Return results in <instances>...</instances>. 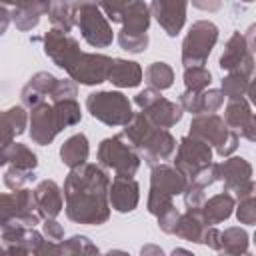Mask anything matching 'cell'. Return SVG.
Masks as SVG:
<instances>
[{
	"instance_id": "cell-1",
	"label": "cell",
	"mask_w": 256,
	"mask_h": 256,
	"mask_svg": "<svg viewBox=\"0 0 256 256\" xmlns=\"http://www.w3.org/2000/svg\"><path fill=\"white\" fill-rule=\"evenodd\" d=\"M108 186L110 178L98 164L84 162L76 168H70L64 180V210L68 220L84 226H100L108 222Z\"/></svg>"
},
{
	"instance_id": "cell-2",
	"label": "cell",
	"mask_w": 256,
	"mask_h": 256,
	"mask_svg": "<svg viewBox=\"0 0 256 256\" xmlns=\"http://www.w3.org/2000/svg\"><path fill=\"white\" fill-rule=\"evenodd\" d=\"M190 136L204 140L206 144L214 146L216 154L230 156L238 148V132H234L224 118L218 114H196L190 122Z\"/></svg>"
},
{
	"instance_id": "cell-3",
	"label": "cell",
	"mask_w": 256,
	"mask_h": 256,
	"mask_svg": "<svg viewBox=\"0 0 256 256\" xmlns=\"http://www.w3.org/2000/svg\"><path fill=\"white\" fill-rule=\"evenodd\" d=\"M138 150L124 138V134H116L104 138L98 146V164L102 168L114 170L116 176H134L140 168Z\"/></svg>"
},
{
	"instance_id": "cell-4",
	"label": "cell",
	"mask_w": 256,
	"mask_h": 256,
	"mask_svg": "<svg viewBox=\"0 0 256 256\" xmlns=\"http://www.w3.org/2000/svg\"><path fill=\"white\" fill-rule=\"evenodd\" d=\"M86 110L90 112L92 118H96L106 126H124L134 116L128 96L116 90H100L88 94Z\"/></svg>"
},
{
	"instance_id": "cell-5",
	"label": "cell",
	"mask_w": 256,
	"mask_h": 256,
	"mask_svg": "<svg viewBox=\"0 0 256 256\" xmlns=\"http://www.w3.org/2000/svg\"><path fill=\"white\" fill-rule=\"evenodd\" d=\"M74 18H76V26L82 32V38L92 48H108L112 44V40H114L112 26L94 0L76 2Z\"/></svg>"
},
{
	"instance_id": "cell-6",
	"label": "cell",
	"mask_w": 256,
	"mask_h": 256,
	"mask_svg": "<svg viewBox=\"0 0 256 256\" xmlns=\"http://www.w3.org/2000/svg\"><path fill=\"white\" fill-rule=\"evenodd\" d=\"M42 216L36 206L34 190L18 188L10 194H0V228L8 224H20L32 228L40 224Z\"/></svg>"
},
{
	"instance_id": "cell-7",
	"label": "cell",
	"mask_w": 256,
	"mask_h": 256,
	"mask_svg": "<svg viewBox=\"0 0 256 256\" xmlns=\"http://www.w3.org/2000/svg\"><path fill=\"white\" fill-rule=\"evenodd\" d=\"M218 42V26L210 20H198L190 26L184 42H182V64L186 66H202L206 64L212 48Z\"/></svg>"
},
{
	"instance_id": "cell-8",
	"label": "cell",
	"mask_w": 256,
	"mask_h": 256,
	"mask_svg": "<svg viewBox=\"0 0 256 256\" xmlns=\"http://www.w3.org/2000/svg\"><path fill=\"white\" fill-rule=\"evenodd\" d=\"M134 102L150 118V122L154 126L166 128V130L172 128V126H176L182 120V114H184V110H182L180 104L164 98L160 94V90H154L150 86L144 88L142 92H138L134 96Z\"/></svg>"
},
{
	"instance_id": "cell-9",
	"label": "cell",
	"mask_w": 256,
	"mask_h": 256,
	"mask_svg": "<svg viewBox=\"0 0 256 256\" xmlns=\"http://www.w3.org/2000/svg\"><path fill=\"white\" fill-rule=\"evenodd\" d=\"M218 180L224 182V190L236 198L254 194L256 186L252 180V166L246 158H226L218 164Z\"/></svg>"
},
{
	"instance_id": "cell-10",
	"label": "cell",
	"mask_w": 256,
	"mask_h": 256,
	"mask_svg": "<svg viewBox=\"0 0 256 256\" xmlns=\"http://www.w3.org/2000/svg\"><path fill=\"white\" fill-rule=\"evenodd\" d=\"M110 56L106 54H96V52H80V56L76 58V62L66 70L68 76L76 82V84H84V86H96L108 80V72L112 66Z\"/></svg>"
},
{
	"instance_id": "cell-11",
	"label": "cell",
	"mask_w": 256,
	"mask_h": 256,
	"mask_svg": "<svg viewBox=\"0 0 256 256\" xmlns=\"http://www.w3.org/2000/svg\"><path fill=\"white\" fill-rule=\"evenodd\" d=\"M218 66L226 72H238L242 76L252 78V74H254V46L248 44L244 34L234 32L228 38Z\"/></svg>"
},
{
	"instance_id": "cell-12",
	"label": "cell",
	"mask_w": 256,
	"mask_h": 256,
	"mask_svg": "<svg viewBox=\"0 0 256 256\" xmlns=\"http://www.w3.org/2000/svg\"><path fill=\"white\" fill-rule=\"evenodd\" d=\"M176 156H174V168H178L186 180L204 164L212 162V146L196 136H184L176 144Z\"/></svg>"
},
{
	"instance_id": "cell-13",
	"label": "cell",
	"mask_w": 256,
	"mask_h": 256,
	"mask_svg": "<svg viewBox=\"0 0 256 256\" xmlns=\"http://www.w3.org/2000/svg\"><path fill=\"white\" fill-rule=\"evenodd\" d=\"M42 44H44V54L62 70H68L82 52L76 38L54 26L42 36Z\"/></svg>"
},
{
	"instance_id": "cell-14",
	"label": "cell",
	"mask_w": 256,
	"mask_h": 256,
	"mask_svg": "<svg viewBox=\"0 0 256 256\" xmlns=\"http://www.w3.org/2000/svg\"><path fill=\"white\" fill-rule=\"evenodd\" d=\"M2 232V248L8 254H40L42 244L46 242L44 234L34 226L26 228L20 224H8L0 228Z\"/></svg>"
},
{
	"instance_id": "cell-15",
	"label": "cell",
	"mask_w": 256,
	"mask_h": 256,
	"mask_svg": "<svg viewBox=\"0 0 256 256\" xmlns=\"http://www.w3.org/2000/svg\"><path fill=\"white\" fill-rule=\"evenodd\" d=\"M28 124H30V138L38 146H48L58 136V132H62L54 106L48 102H40L38 106L30 108Z\"/></svg>"
},
{
	"instance_id": "cell-16",
	"label": "cell",
	"mask_w": 256,
	"mask_h": 256,
	"mask_svg": "<svg viewBox=\"0 0 256 256\" xmlns=\"http://www.w3.org/2000/svg\"><path fill=\"white\" fill-rule=\"evenodd\" d=\"M188 0H152L150 14L156 18L160 28L170 36H178L186 22Z\"/></svg>"
},
{
	"instance_id": "cell-17",
	"label": "cell",
	"mask_w": 256,
	"mask_h": 256,
	"mask_svg": "<svg viewBox=\"0 0 256 256\" xmlns=\"http://www.w3.org/2000/svg\"><path fill=\"white\" fill-rule=\"evenodd\" d=\"M224 122L234 132H240L242 138H246L250 142L256 140V120H254L250 102L244 96L228 100V104L224 108Z\"/></svg>"
},
{
	"instance_id": "cell-18",
	"label": "cell",
	"mask_w": 256,
	"mask_h": 256,
	"mask_svg": "<svg viewBox=\"0 0 256 256\" xmlns=\"http://www.w3.org/2000/svg\"><path fill=\"white\" fill-rule=\"evenodd\" d=\"M140 200V186L134 176H114L108 186V202L120 214H128L136 210Z\"/></svg>"
},
{
	"instance_id": "cell-19",
	"label": "cell",
	"mask_w": 256,
	"mask_h": 256,
	"mask_svg": "<svg viewBox=\"0 0 256 256\" xmlns=\"http://www.w3.org/2000/svg\"><path fill=\"white\" fill-rule=\"evenodd\" d=\"M222 104H224V94H222V90H216V88H208V90H200V92L184 90L180 94L182 110H186L194 116L196 114H212Z\"/></svg>"
},
{
	"instance_id": "cell-20",
	"label": "cell",
	"mask_w": 256,
	"mask_h": 256,
	"mask_svg": "<svg viewBox=\"0 0 256 256\" xmlns=\"http://www.w3.org/2000/svg\"><path fill=\"white\" fill-rule=\"evenodd\" d=\"M174 152H176V138L166 128H156L148 138L146 146L140 150V158H144L146 164L154 166L164 160H170Z\"/></svg>"
},
{
	"instance_id": "cell-21",
	"label": "cell",
	"mask_w": 256,
	"mask_h": 256,
	"mask_svg": "<svg viewBox=\"0 0 256 256\" xmlns=\"http://www.w3.org/2000/svg\"><path fill=\"white\" fill-rule=\"evenodd\" d=\"M186 184H188V180L178 168L164 164V162L152 166V172H150V188L152 190H160L164 194L178 196L184 192Z\"/></svg>"
},
{
	"instance_id": "cell-22",
	"label": "cell",
	"mask_w": 256,
	"mask_h": 256,
	"mask_svg": "<svg viewBox=\"0 0 256 256\" xmlns=\"http://www.w3.org/2000/svg\"><path fill=\"white\" fill-rule=\"evenodd\" d=\"M50 0H18L10 12L14 26L20 32H30L38 26L40 18L48 12Z\"/></svg>"
},
{
	"instance_id": "cell-23",
	"label": "cell",
	"mask_w": 256,
	"mask_h": 256,
	"mask_svg": "<svg viewBox=\"0 0 256 256\" xmlns=\"http://www.w3.org/2000/svg\"><path fill=\"white\" fill-rule=\"evenodd\" d=\"M34 198H36V206H38V212H40L42 218H56L64 208L62 190L50 178L42 180L34 188Z\"/></svg>"
},
{
	"instance_id": "cell-24",
	"label": "cell",
	"mask_w": 256,
	"mask_h": 256,
	"mask_svg": "<svg viewBox=\"0 0 256 256\" xmlns=\"http://www.w3.org/2000/svg\"><path fill=\"white\" fill-rule=\"evenodd\" d=\"M56 76H52L50 72H36L22 88L20 92V100L22 106L26 108H34L40 102H46V98H50V92L54 88Z\"/></svg>"
},
{
	"instance_id": "cell-25",
	"label": "cell",
	"mask_w": 256,
	"mask_h": 256,
	"mask_svg": "<svg viewBox=\"0 0 256 256\" xmlns=\"http://www.w3.org/2000/svg\"><path fill=\"white\" fill-rule=\"evenodd\" d=\"M150 6L144 0H132L128 4V8L122 12L120 22H122V34H134V36H142L148 34V26H150Z\"/></svg>"
},
{
	"instance_id": "cell-26",
	"label": "cell",
	"mask_w": 256,
	"mask_h": 256,
	"mask_svg": "<svg viewBox=\"0 0 256 256\" xmlns=\"http://www.w3.org/2000/svg\"><path fill=\"white\" fill-rule=\"evenodd\" d=\"M108 82L118 88H136L142 82V68L134 60L114 58L108 72Z\"/></svg>"
},
{
	"instance_id": "cell-27",
	"label": "cell",
	"mask_w": 256,
	"mask_h": 256,
	"mask_svg": "<svg viewBox=\"0 0 256 256\" xmlns=\"http://www.w3.org/2000/svg\"><path fill=\"white\" fill-rule=\"evenodd\" d=\"M234 204H236L234 196L230 192H226V190L216 194V196H212V198H208V200H204L202 210H200L204 222L208 226H212V224H220V222L228 220L232 216V212H234Z\"/></svg>"
},
{
	"instance_id": "cell-28",
	"label": "cell",
	"mask_w": 256,
	"mask_h": 256,
	"mask_svg": "<svg viewBox=\"0 0 256 256\" xmlns=\"http://www.w3.org/2000/svg\"><path fill=\"white\" fill-rule=\"evenodd\" d=\"M28 126V114L24 106H12L0 112V146L14 142V136H20Z\"/></svg>"
},
{
	"instance_id": "cell-29",
	"label": "cell",
	"mask_w": 256,
	"mask_h": 256,
	"mask_svg": "<svg viewBox=\"0 0 256 256\" xmlns=\"http://www.w3.org/2000/svg\"><path fill=\"white\" fill-rule=\"evenodd\" d=\"M206 222L202 218L200 210H186L184 214L178 216L174 234L186 242H194V244H202V234L206 230Z\"/></svg>"
},
{
	"instance_id": "cell-30",
	"label": "cell",
	"mask_w": 256,
	"mask_h": 256,
	"mask_svg": "<svg viewBox=\"0 0 256 256\" xmlns=\"http://www.w3.org/2000/svg\"><path fill=\"white\" fill-rule=\"evenodd\" d=\"M158 126H154L152 122H150V118L144 114V112H138V114H134L130 120H128V124H124V138L138 150V154H140V150L146 146V142H148V138L152 136V132L156 130Z\"/></svg>"
},
{
	"instance_id": "cell-31",
	"label": "cell",
	"mask_w": 256,
	"mask_h": 256,
	"mask_svg": "<svg viewBox=\"0 0 256 256\" xmlns=\"http://www.w3.org/2000/svg\"><path fill=\"white\" fill-rule=\"evenodd\" d=\"M90 154V146H88V138L86 134H74L70 136L62 146H60V158L68 168H76L80 164H84L88 160Z\"/></svg>"
},
{
	"instance_id": "cell-32",
	"label": "cell",
	"mask_w": 256,
	"mask_h": 256,
	"mask_svg": "<svg viewBox=\"0 0 256 256\" xmlns=\"http://www.w3.org/2000/svg\"><path fill=\"white\" fill-rule=\"evenodd\" d=\"M74 10H76V2H72V0H50L46 14H48V20L54 28L70 32L72 26L76 24Z\"/></svg>"
},
{
	"instance_id": "cell-33",
	"label": "cell",
	"mask_w": 256,
	"mask_h": 256,
	"mask_svg": "<svg viewBox=\"0 0 256 256\" xmlns=\"http://www.w3.org/2000/svg\"><path fill=\"white\" fill-rule=\"evenodd\" d=\"M248 242H250V236L240 226H230L224 232H220V252L224 254H232V256L246 254Z\"/></svg>"
},
{
	"instance_id": "cell-34",
	"label": "cell",
	"mask_w": 256,
	"mask_h": 256,
	"mask_svg": "<svg viewBox=\"0 0 256 256\" xmlns=\"http://www.w3.org/2000/svg\"><path fill=\"white\" fill-rule=\"evenodd\" d=\"M6 154V164L16 166V168H24V170H36L38 166V156L20 142H10L4 150Z\"/></svg>"
},
{
	"instance_id": "cell-35",
	"label": "cell",
	"mask_w": 256,
	"mask_h": 256,
	"mask_svg": "<svg viewBox=\"0 0 256 256\" xmlns=\"http://www.w3.org/2000/svg\"><path fill=\"white\" fill-rule=\"evenodd\" d=\"M146 82L154 90H166L174 84V70L166 62H152L146 68Z\"/></svg>"
},
{
	"instance_id": "cell-36",
	"label": "cell",
	"mask_w": 256,
	"mask_h": 256,
	"mask_svg": "<svg viewBox=\"0 0 256 256\" xmlns=\"http://www.w3.org/2000/svg\"><path fill=\"white\" fill-rule=\"evenodd\" d=\"M54 112L58 116V122L64 128L68 126H76L82 120V112H80V104L76 102V98H64V100H56L52 102Z\"/></svg>"
},
{
	"instance_id": "cell-37",
	"label": "cell",
	"mask_w": 256,
	"mask_h": 256,
	"mask_svg": "<svg viewBox=\"0 0 256 256\" xmlns=\"http://www.w3.org/2000/svg\"><path fill=\"white\" fill-rule=\"evenodd\" d=\"M98 252H100L98 246L92 244L90 238L80 236V234L70 236L68 240L62 238L56 244V254H62V256H68V254H98Z\"/></svg>"
},
{
	"instance_id": "cell-38",
	"label": "cell",
	"mask_w": 256,
	"mask_h": 256,
	"mask_svg": "<svg viewBox=\"0 0 256 256\" xmlns=\"http://www.w3.org/2000/svg\"><path fill=\"white\" fill-rule=\"evenodd\" d=\"M210 82H212V74L204 64L184 68V86H186V90L200 92V90H206L210 86Z\"/></svg>"
},
{
	"instance_id": "cell-39",
	"label": "cell",
	"mask_w": 256,
	"mask_h": 256,
	"mask_svg": "<svg viewBox=\"0 0 256 256\" xmlns=\"http://www.w3.org/2000/svg\"><path fill=\"white\" fill-rule=\"evenodd\" d=\"M250 82H252V78H248V76H242L238 72H228V76L222 78V88L220 90H222L224 98H228V100L242 98V96H246Z\"/></svg>"
},
{
	"instance_id": "cell-40",
	"label": "cell",
	"mask_w": 256,
	"mask_h": 256,
	"mask_svg": "<svg viewBox=\"0 0 256 256\" xmlns=\"http://www.w3.org/2000/svg\"><path fill=\"white\" fill-rule=\"evenodd\" d=\"M236 208V218L240 224H248L252 226L256 222V202H254V194L242 196L238 198V204H234Z\"/></svg>"
},
{
	"instance_id": "cell-41",
	"label": "cell",
	"mask_w": 256,
	"mask_h": 256,
	"mask_svg": "<svg viewBox=\"0 0 256 256\" xmlns=\"http://www.w3.org/2000/svg\"><path fill=\"white\" fill-rule=\"evenodd\" d=\"M216 180H218V164H216V162H208V164L200 166V168L188 178V182H192V184H196V186H202V188L212 186Z\"/></svg>"
},
{
	"instance_id": "cell-42",
	"label": "cell",
	"mask_w": 256,
	"mask_h": 256,
	"mask_svg": "<svg viewBox=\"0 0 256 256\" xmlns=\"http://www.w3.org/2000/svg\"><path fill=\"white\" fill-rule=\"evenodd\" d=\"M148 42H150L148 34L134 36V34H122V32H118V44H120V48L126 50V52H130V54L144 52L148 48Z\"/></svg>"
},
{
	"instance_id": "cell-43",
	"label": "cell",
	"mask_w": 256,
	"mask_h": 256,
	"mask_svg": "<svg viewBox=\"0 0 256 256\" xmlns=\"http://www.w3.org/2000/svg\"><path fill=\"white\" fill-rule=\"evenodd\" d=\"M34 180V170H24V168H16V166H10L6 172H4V184L10 188V190H18L22 188L26 182Z\"/></svg>"
},
{
	"instance_id": "cell-44",
	"label": "cell",
	"mask_w": 256,
	"mask_h": 256,
	"mask_svg": "<svg viewBox=\"0 0 256 256\" xmlns=\"http://www.w3.org/2000/svg\"><path fill=\"white\" fill-rule=\"evenodd\" d=\"M172 198H174V196H170V194H164V192H160V190H152V188H150V192H148V202H146L148 212H150V214H154V216L162 214L164 210H168L170 206H174V200H172Z\"/></svg>"
},
{
	"instance_id": "cell-45",
	"label": "cell",
	"mask_w": 256,
	"mask_h": 256,
	"mask_svg": "<svg viewBox=\"0 0 256 256\" xmlns=\"http://www.w3.org/2000/svg\"><path fill=\"white\" fill-rule=\"evenodd\" d=\"M132 0H96V4L100 6V10L104 12V16L112 22H120L122 12L128 8Z\"/></svg>"
},
{
	"instance_id": "cell-46",
	"label": "cell",
	"mask_w": 256,
	"mask_h": 256,
	"mask_svg": "<svg viewBox=\"0 0 256 256\" xmlns=\"http://www.w3.org/2000/svg\"><path fill=\"white\" fill-rule=\"evenodd\" d=\"M76 94H78V88H76V82L72 78H68V80L56 78L54 88L50 92V100L56 102V100H64V98H76Z\"/></svg>"
},
{
	"instance_id": "cell-47",
	"label": "cell",
	"mask_w": 256,
	"mask_h": 256,
	"mask_svg": "<svg viewBox=\"0 0 256 256\" xmlns=\"http://www.w3.org/2000/svg\"><path fill=\"white\" fill-rule=\"evenodd\" d=\"M182 194H184V206H186V210H202V204L206 200L202 186H196V184L188 182Z\"/></svg>"
},
{
	"instance_id": "cell-48",
	"label": "cell",
	"mask_w": 256,
	"mask_h": 256,
	"mask_svg": "<svg viewBox=\"0 0 256 256\" xmlns=\"http://www.w3.org/2000/svg\"><path fill=\"white\" fill-rule=\"evenodd\" d=\"M178 216H180V212L176 210V206H170L168 210H164L162 214H158L156 218H158V226H160V230L166 232V234H174Z\"/></svg>"
},
{
	"instance_id": "cell-49",
	"label": "cell",
	"mask_w": 256,
	"mask_h": 256,
	"mask_svg": "<svg viewBox=\"0 0 256 256\" xmlns=\"http://www.w3.org/2000/svg\"><path fill=\"white\" fill-rule=\"evenodd\" d=\"M42 234H44V238L50 240V242H60V240L64 238V228L56 222V218H44Z\"/></svg>"
},
{
	"instance_id": "cell-50",
	"label": "cell",
	"mask_w": 256,
	"mask_h": 256,
	"mask_svg": "<svg viewBox=\"0 0 256 256\" xmlns=\"http://www.w3.org/2000/svg\"><path fill=\"white\" fill-rule=\"evenodd\" d=\"M202 244H206L208 248L220 252V230L212 224V226H206L204 234H202Z\"/></svg>"
},
{
	"instance_id": "cell-51",
	"label": "cell",
	"mask_w": 256,
	"mask_h": 256,
	"mask_svg": "<svg viewBox=\"0 0 256 256\" xmlns=\"http://www.w3.org/2000/svg\"><path fill=\"white\" fill-rule=\"evenodd\" d=\"M192 6L204 12H218L222 8V0H192Z\"/></svg>"
},
{
	"instance_id": "cell-52",
	"label": "cell",
	"mask_w": 256,
	"mask_h": 256,
	"mask_svg": "<svg viewBox=\"0 0 256 256\" xmlns=\"http://www.w3.org/2000/svg\"><path fill=\"white\" fill-rule=\"evenodd\" d=\"M12 22V16H10V12H8V8L4 6V4H0V36L8 30V24Z\"/></svg>"
},
{
	"instance_id": "cell-53",
	"label": "cell",
	"mask_w": 256,
	"mask_h": 256,
	"mask_svg": "<svg viewBox=\"0 0 256 256\" xmlns=\"http://www.w3.org/2000/svg\"><path fill=\"white\" fill-rule=\"evenodd\" d=\"M148 252H154V254H160L162 256V248H156V246H144L142 248V254H148Z\"/></svg>"
},
{
	"instance_id": "cell-54",
	"label": "cell",
	"mask_w": 256,
	"mask_h": 256,
	"mask_svg": "<svg viewBox=\"0 0 256 256\" xmlns=\"http://www.w3.org/2000/svg\"><path fill=\"white\" fill-rule=\"evenodd\" d=\"M172 254H190V252H188V250H182V248H176Z\"/></svg>"
},
{
	"instance_id": "cell-55",
	"label": "cell",
	"mask_w": 256,
	"mask_h": 256,
	"mask_svg": "<svg viewBox=\"0 0 256 256\" xmlns=\"http://www.w3.org/2000/svg\"><path fill=\"white\" fill-rule=\"evenodd\" d=\"M16 2H18V0H0V4H4V6H6V4H16Z\"/></svg>"
},
{
	"instance_id": "cell-56",
	"label": "cell",
	"mask_w": 256,
	"mask_h": 256,
	"mask_svg": "<svg viewBox=\"0 0 256 256\" xmlns=\"http://www.w3.org/2000/svg\"><path fill=\"white\" fill-rule=\"evenodd\" d=\"M0 252H4V248H2V246H0Z\"/></svg>"
},
{
	"instance_id": "cell-57",
	"label": "cell",
	"mask_w": 256,
	"mask_h": 256,
	"mask_svg": "<svg viewBox=\"0 0 256 256\" xmlns=\"http://www.w3.org/2000/svg\"><path fill=\"white\" fill-rule=\"evenodd\" d=\"M242 2H252V0H242Z\"/></svg>"
}]
</instances>
